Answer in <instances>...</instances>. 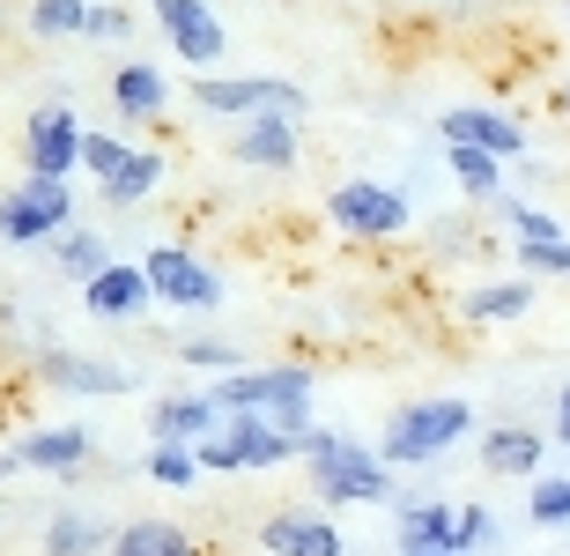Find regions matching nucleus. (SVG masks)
I'll list each match as a JSON object with an SVG mask.
<instances>
[{
  "label": "nucleus",
  "instance_id": "24",
  "mask_svg": "<svg viewBox=\"0 0 570 556\" xmlns=\"http://www.w3.org/2000/svg\"><path fill=\"white\" fill-rule=\"evenodd\" d=\"M444 164H452V178H460L474 201H497V193H504V156L466 149V142H444Z\"/></svg>",
  "mask_w": 570,
  "mask_h": 556
},
{
  "label": "nucleus",
  "instance_id": "17",
  "mask_svg": "<svg viewBox=\"0 0 570 556\" xmlns=\"http://www.w3.org/2000/svg\"><path fill=\"white\" fill-rule=\"evenodd\" d=\"M89 430L82 423H52V430H22L16 438V460L22 468H38V475H75L89 460Z\"/></svg>",
  "mask_w": 570,
  "mask_h": 556
},
{
  "label": "nucleus",
  "instance_id": "26",
  "mask_svg": "<svg viewBox=\"0 0 570 556\" xmlns=\"http://www.w3.org/2000/svg\"><path fill=\"white\" fill-rule=\"evenodd\" d=\"M533 304V275H511V282H474L466 290V320H519Z\"/></svg>",
  "mask_w": 570,
  "mask_h": 556
},
{
  "label": "nucleus",
  "instance_id": "5",
  "mask_svg": "<svg viewBox=\"0 0 570 556\" xmlns=\"http://www.w3.org/2000/svg\"><path fill=\"white\" fill-rule=\"evenodd\" d=\"M193 105L208 111V119H259V111H289V119H304L312 111V97L296 82H282V75H193Z\"/></svg>",
  "mask_w": 570,
  "mask_h": 556
},
{
  "label": "nucleus",
  "instance_id": "35",
  "mask_svg": "<svg viewBox=\"0 0 570 556\" xmlns=\"http://www.w3.org/2000/svg\"><path fill=\"white\" fill-rule=\"evenodd\" d=\"M127 30H134L127 8H111V0H97V8H89V38H97V45H119Z\"/></svg>",
  "mask_w": 570,
  "mask_h": 556
},
{
  "label": "nucleus",
  "instance_id": "39",
  "mask_svg": "<svg viewBox=\"0 0 570 556\" xmlns=\"http://www.w3.org/2000/svg\"><path fill=\"white\" fill-rule=\"evenodd\" d=\"M438 556H460V549H438Z\"/></svg>",
  "mask_w": 570,
  "mask_h": 556
},
{
  "label": "nucleus",
  "instance_id": "16",
  "mask_svg": "<svg viewBox=\"0 0 570 556\" xmlns=\"http://www.w3.org/2000/svg\"><path fill=\"white\" fill-rule=\"evenodd\" d=\"M208 430H223V408L208 393H164V401L148 408V446L170 438V446H200Z\"/></svg>",
  "mask_w": 570,
  "mask_h": 556
},
{
  "label": "nucleus",
  "instance_id": "36",
  "mask_svg": "<svg viewBox=\"0 0 570 556\" xmlns=\"http://www.w3.org/2000/svg\"><path fill=\"white\" fill-rule=\"evenodd\" d=\"M556 438H563V446H570V386H563V393H556Z\"/></svg>",
  "mask_w": 570,
  "mask_h": 556
},
{
  "label": "nucleus",
  "instance_id": "9",
  "mask_svg": "<svg viewBox=\"0 0 570 556\" xmlns=\"http://www.w3.org/2000/svg\"><path fill=\"white\" fill-rule=\"evenodd\" d=\"M148 8H156V30L170 38V52H178L186 67H200V75H208V67L230 52L223 16H215L208 0H148Z\"/></svg>",
  "mask_w": 570,
  "mask_h": 556
},
{
  "label": "nucleus",
  "instance_id": "40",
  "mask_svg": "<svg viewBox=\"0 0 570 556\" xmlns=\"http://www.w3.org/2000/svg\"><path fill=\"white\" fill-rule=\"evenodd\" d=\"M563 22H570V0H563Z\"/></svg>",
  "mask_w": 570,
  "mask_h": 556
},
{
  "label": "nucleus",
  "instance_id": "10",
  "mask_svg": "<svg viewBox=\"0 0 570 556\" xmlns=\"http://www.w3.org/2000/svg\"><path fill=\"white\" fill-rule=\"evenodd\" d=\"M141 267H148V282H156V304H178V312H215V304H223L215 267H208V260H193L186 245H156Z\"/></svg>",
  "mask_w": 570,
  "mask_h": 556
},
{
  "label": "nucleus",
  "instance_id": "33",
  "mask_svg": "<svg viewBox=\"0 0 570 556\" xmlns=\"http://www.w3.org/2000/svg\"><path fill=\"white\" fill-rule=\"evenodd\" d=\"M519 275H563L570 282V237H556V245H519Z\"/></svg>",
  "mask_w": 570,
  "mask_h": 556
},
{
  "label": "nucleus",
  "instance_id": "11",
  "mask_svg": "<svg viewBox=\"0 0 570 556\" xmlns=\"http://www.w3.org/2000/svg\"><path fill=\"white\" fill-rule=\"evenodd\" d=\"M438 134H444V142H466V149L504 156V164H519V156H527V127H519L504 105H452L438 119Z\"/></svg>",
  "mask_w": 570,
  "mask_h": 556
},
{
  "label": "nucleus",
  "instance_id": "34",
  "mask_svg": "<svg viewBox=\"0 0 570 556\" xmlns=\"http://www.w3.org/2000/svg\"><path fill=\"white\" fill-rule=\"evenodd\" d=\"M489 542H497V513H489V505H460V535H452V549L474 556V549H489Z\"/></svg>",
  "mask_w": 570,
  "mask_h": 556
},
{
  "label": "nucleus",
  "instance_id": "22",
  "mask_svg": "<svg viewBox=\"0 0 570 556\" xmlns=\"http://www.w3.org/2000/svg\"><path fill=\"white\" fill-rule=\"evenodd\" d=\"M111 535H119V527H105L97 513H52L45 556H97V549H111Z\"/></svg>",
  "mask_w": 570,
  "mask_h": 556
},
{
  "label": "nucleus",
  "instance_id": "28",
  "mask_svg": "<svg viewBox=\"0 0 570 556\" xmlns=\"http://www.w3.org/2000/svg\"><path fill=\"white\" fill-rule=\"evenodd\" d=\"M141 468H148V482H164V490H193V482L208 475V468H200V452H193V446H170V438H156V446H148Z\"/></svg>",
  "mask_w": 570,
  "mask_h": 556
},
{
  "label": "nucleus",
  "instance_id": "3",
  "mask_svg": "<svg viewBox=\"0 0 570 556\" xmlns=\"http://www.w3.org/2000/svg\"><path fill=\"white\" fill-rule=\"evenodd\" d=\"M466 430H474V408L452 401V393H438V401H401L393 416H385L379 460L393 475H401V468H430V460H444V452L460 446Z\"/></svg>",
  "mask_w": 570,
  "mask_h": 556
},
{
  "label": "nucleus",
  "instance_id": "32",
  "mask_svg": "<svg viewBox=\"0 0 570 556\" xmlns=\"http://www.w3.org/2000/svg\"><path fill=\"white\" fill-rule=\"evenodd\" d=\"M127 156H134V149H127V142H119V134H89V142H82V172L97 178V186H105V178L119 172Z\"/></svg>",
  "mask_w": 570,
  "mask_h": 556
},
{
  "label": "nucleus",
  "instance_id": "8",
  "mask_svg": "<svg viewBox=\"0 0 570 556\" xmlns=\"http://www.w3.org/2000/svg\"><path fill=\"white\" fill-rule=\"evenodd\" d=\"M82 142H89V127L75 119V105H38L30 127H22V164L38 178H75L82 172Z\"/></svg>",
  "mask_w": 570,
  "mask_h": 556
},
{
  "label": "nucleus",
  "instance_id": "25",
  "mask_svg": "<svg viewBox=\"0 0 570 556\" xmlns=\"http://www.w3.org/2000/svg\"><path fill=\"white\" fill-rule=\"evenodd\" d=\"M52 260H60L67 282H97L111 267V245L97 231H60V237H52Z\"/></svg>",
  "mask_w": 570,
  "mask_h": 556
},
{
  "label": "nucleus",
  "instance_id": "2",
  "mask_svg": "<svg viewBox=\"0 0 570 556\" xmlns=\"http://www.w3.org/2000/svg\"><path fill=\"white\" fill-rule=\"evenodd\" d=\"M304 468H312V490L318 505L334 513V505H385L393 497V468H385L371 446H356V438H341V430H304V452H296Z\"/></svg>",
  "mask_w": 570,
  "mask_h": 556
},
{
  "label": "nucleus",
  "instance_id": "19",
  "mask_svg": "<svg viewBox=\"0 0 570 556\" xmlns=\"http://www.w3.org/2000/svg\"><path fill=\"white\" fill-rule=\"evenodd\" d=\"M541 452H549V438L541 430H527V423H497V430H482V468L489 475H541Z\"/></svg>",
  "mask_w": 570,
  "mask_h": 556
},
{
  "label": "nucleus",
  "instance_id": "13",
  "mask_svg": "<svg viewBox=\"0 0 570 556\" xmlns=\"http://www.w3.org/2000/svg\"><path fill=\"white\" fill-rule=\"evenodd\" d=\"M82 304L97 320H141L148 304H156V282H148L141 260H111L97 282H82Z\"/></svg>",
  "mask_w": 570,
  "mask_h": 556
},
{
  "label": "nucleus",
  "instance_id": "12",
  "mask_svg": "<svg viewBox=\"0 0 570 556\" xmlns=\"http://www.w3.org/2000/svg\"><path fill=\"white\" fill-rule=\"evenodd\" d=\"M38 379L60 386V393H82V401H119V393H134V371L105 364V357H75V349H45Z\"/></svg>",
  "mask_w": 570,
  "mask_h": 556
},
{
  "label": "nucleus",
  "instance_id": "31",
  "mask_svg": "<svg viewBox=\"0 0 570 556\" xmlns=\"http://www.w3.org/2000/svg\"><path fill=\"white\" fill-rule=\"evenodd\" d=\"M497 201H504V193H497ZM504 223H511L519 245H556V237H563V223L541 215V208H527V201H504Z\"/></svg>",
  "mask_w": 570,
  "mask_h": 556
},
{
  "label": "nucleus",
  "instance_id": "30",
  "mask_svg": "<svg viewBox=\"0 0 570 556\" xmlns=\"http://www.w3.org/2000/svg\"><path fill=\"white\" fill-rule=\"evenodd\" d=\"M178 364L230 379V371H245V349H237V342H215V334H200V342H178Z\"/></svg>",
  "mask_w": 570,
  "mask_h": 556
},
{
  "label": "nucleus",
  "instance_id": "15",
  "mask_svg": "<svg viewBox=\"0 0 570 556\" xmlns=\"http://www.w3.org/2000/svg\"><path fill=\"white\" fill-rule=\"evenodd\" d=\"M230 149H237V164H253V172H296V149H304V142H296L289 111H259V119L237 127Z\"/></svg>",
  "mask_w": 570,
  "mask_h": 556
},
{
  "label": "nucleus",
  "instance_id": "38",
  "mask_svg": "<svg viewBox=\"0 0 570 556\" xmlns=\"http://www.w3.org/2000/svg\"><path fill=\"white\" fill-rule=\"evenodd\" d=\"M22 468V460H16V452H0V475H16Z\"/></svg>",
  "mask_w": 570,
  "mask_h": 556
},
{
  "label": "nucleus",
  "instance_id": "29",
  "mask_svg": "<svg viewBox=\"0 0 570 556\" xmlns=\"http://www.w3.org/2000/svg\"><path fill=\"white\" fill-rule=\"evenodd\" d=\"M527 513H533V527H570V475H533Z\"/></svg>",
  "mask_w": 570,
  "mask_h": 556
},
{
  "label": "nucleus",
  "instance_id": "18",
  "mask_svg": "<svg viewBox=\"0 0 570 556\" xmlns=\"http://www.w3.org/2000/svg\"><path fill=\"white\" fill-rule=\"evenodd\" d=\"M452 535H460V505H438V497L401 505V527H393L401 556H438V549H452Z\"/></svg>",
  "mask_w": 570,
  "mask_h": 556
},
{
  "label": "nucleus",
  "instance_id": "6",
  "mask_svg": "<svg viewBox=\"0 0 570 556\" xmlns=\"http://www.w3.org/2000/svg\"><path fill=\"white\" fill-rule=\"evenodd\" d=\"M193 452H200V468H208V475H253V468H282V460H296L304 438L259 423V416H223V430H208Z\"/></svg>",
  "mask_w": 570,
  "mask_h": 556
},
{
  "label": "nucleus",
  "instance_id": "21",
  "mask_svg": "<svg viewBox=\"0 0 570 556\" xmlns=\"http://www.w3.org/2000/svg\"><path fill=\"white\" fill-rule=\"evenodd\" d=\"M111 556H200V549H193V535L170 527V519H127V527L111 535Z\"/></svg>",
  "mask_w": 570,
  "mask_h": 556
},
{
  "label": "nucleus",
  "instance_id": "14",
  "mask_svg": "<svg viewBox=\"0 0 570 556\" xmlns=\"http://www.w3.org/2000/svg\"><path fill=\"white\" fill-rule=\"evenodd\" d=\"M267 556H341V527L326 513H267L259 519Z\"/></svg>",
  "mask_w": 570,
  "mask_h": 556
},
{
  "label": "nucleus",
  "instance_id": "7",
  "mask_svg": "<svg viewBox=\"0 0 570 556\" xmlns=\"http://www.w3.org/2000/svg\"><path fill=\"white\" fill-rule=\"evenodd\" d=\"M326 223H334L341 237H401L407 223H415V208H407L401 186H379V178H348V186L326 193Z\"/></svg>",
  "mask_w": 570,
  "mask_h": 556
},
{
  "label": "nucleus",
  "instance_id": "1",
  "mask_svg": "<svg viewBox=\"0 0 570 556\" xmlns=\"http://www.w3.org/2000/svg\"><path fill=\"white\" fill-rule=\"evenodd\" d=\"M208 401L223 408V416H259V423L304 438V430H312V371L304 364H245V371H230V379H215Z\"/></svg>",
  "mask_w": 570,
  "mask_h": 556
},
{
  "label": "nucleus",
  "instance_id": "23",
  "mask_svg": "<svg viewBox=\"0 0 570 556\" xmlns=\"http://www.w3.org/2000/svg\"><path fill=\"white\" fill-rule=\"evenodd\" d=\"M89 8H97V0H30V38L38 45L89 38Z\"/></svg>",
  "mask_w": 570,
  "mask_h": 556
},
{
  "label": "nucleus",
  "instance_id": "27",
  "mask_svg": "<svg viewBox=\"0 0 570 556\" xmlns=\"http://www.w3.org/2000/svg\"><path fill=\"white\" fill-rule=\"evenodd\" d=\"M156 186H164V156H156V149H134L127 164L105 178V201H111V208H134V201H148Z\"/></svg>",
  "mask_w": 570,
  "mask_h": 556
},
{
  "label": "nucleus",
  "instance_id": "20",
  "mask_svg": "<svg viewBox=\"0 0 570 556\" xmlns=\"http://www.w3.org/2000/svg\"><path fill=\"white\" fill-rule=\"evenodd\" d=\"M170 105V82H164V67H148V60H127L119 75H111V111L119 119H164Z\"/></svg>",
  "mask_w": 570,
  "mask_h": 556
},
{
  "label": "nucleus",
  "instance_id": "37",
  "mask_svg": "<svg viewBox=\"0 0 570 556\" xmlns=\"http://www.w3.org/2000/svg\"><path fill=\"white\" fill-rule=\"evenodd\" d=\"M549 111H556V119H570V75H563V82L549 89Z\"/></svg>",
  "mask_w": 570,
  "mask_h": 556
},
{
  "label": "nucleus",
  "instance_id": "4",
  "mask_svg": "<svg viewBox=\"0 0 570 556\" xmlns=\"http://www.w3.org/2000/svg\"><path fill=\"white\" fill-rule=\"evenodd\" d=\"M60 231H75V186L67 178H38L22 172L0 193V237L8 245H52Z\"/></svg>",
  "mask_w": 570,
  "mask_h": 556
}]
</instances>
